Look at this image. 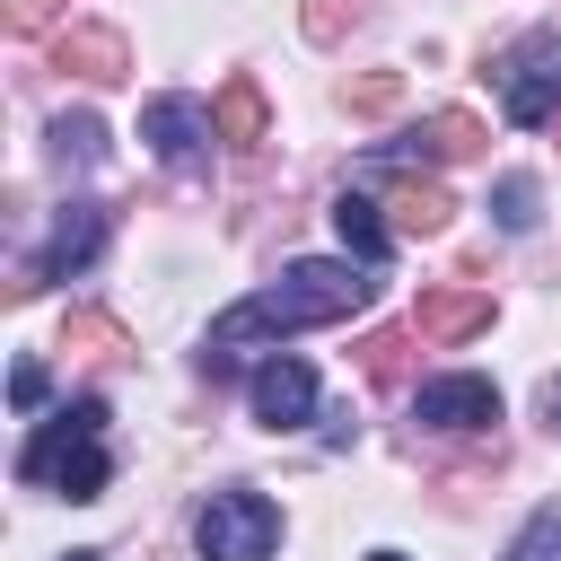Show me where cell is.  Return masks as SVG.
Returning a JSON list of instances; mask_svg holds the SVG:
<instances>
[{"mask_svg": "<svg viewBox=\"0 0 561 561\" xmlns=\"http://www.w3.org/2000/svg\"><path fill=\"white\" fill-rule=\"evenodd\" d=\"M333 228H342V254H359V263H386L394 254V219H386L377 193H342L333 202Z\"/></svg>", "mask_w": 561, "mask_h": 561, "instance_id": "obj_12", "label": "cell"}, {"mask_svg": "<svg viewBox=\"0 0 561 561\" xmlns=\"http://www.w3.org/2000/svg\"><path fill=\"white\" fill-rule=\"evenodd\" d=\"M508 561H561V517L543 508V517H526L517 526V543H508Z\"/></svg>", "mask_w": 561, "mask_h": 561, "instance_id": "obj_17", "label": "cell"}, {"mask_svg": "<svg viewBox=\"0 0 561 561\" xmlns=\"http://www.w3.org/2000/svg\"><path fill=\"white\" fill-rule=\"evenodd\" d=\"M535 202H543V193H535V175H500V184H491V219H500L508 237H526V228L543 219Z\"/></svg>", "mask_w": 561, "mask_h": 561, "instance_id": "obj_14", "label": "cell"}, {"mask_svg": "<svg viewBox=\"0 0 561 561\" xmlns=\"http://www.w3.org/2000/svg\"><path fill=\"white\" fill-rule=\"evenodd\" d=\"M18 473H26V482H53L61 500H96V491L114 482V456H105V394L61 403V412L26 438Z\"/></svg>", "mask_w": 561, "mask_h": 561, "instance_id": "obj_2", "label": "cell"}, {"mask_svg": "<svg viewBox=\"0 0 561 561\" xmlns=\"http://www.w3.org/2000/svg\"><path fill=\"white\" fill-rule=\"evenodd\" d=\"M245 403H254L263 430H307L316 421V368L307 359H263L254 386H245Z\"/></svg>", "mask_w": 561, "mask_h": 561, "instance_id": "obj_7", "label": "cell"}, {"mask_svg": "<svg viewBox=\"0 0 561 561\" xmlns=\"http://www.w3.org/2000/svg\"><path fill=\"white\" fill-rule=\"evenodd\" d=\"M53 149H61V158H79V167H88V158H105V123H96V114H61V123H53Z\"/></svg>", "mask_w": 561, "mask_h": 561, "instance_id": "obj_15", "label": "cell"}, {"mask_svg": "<svg viewBox=\"0 0 561 561\" xmlns=\"http://www.w3.org/2000/svg\"><path fill=\"white\" fill-rule=\"evenodd\" d=\"M61 0H9V35H44Z\"/></svg>", "mask_w": 561, "mask_h": 561, "instance_id": "obj_21", "label": "cell"}, {"mask_svg": "<svg viewBox=\"0 0 561 561\" xmlns=\"http://www.w3.org/2000/svg\"><path fill=\"white\" fill-rule=\"evenodd\" d=\"M9 403H18V412L44 403V359H18V368H9Z\"/></svg>", "mask_w": 561, "mask_h": 561, "instance_id": "obj_20", "label": "cell"}, {"mask_svg": "<svg viewBox=\"0 0 561 561\" xmlns=\"http://www.w3.org/2000/svg\"><path fill=\"white\" fill-rule=\"evenodd\" d=\"M140 140H149L167 167H193L202 140H210V114H202L193 96H149V105H140Z\"/></svg>", "mask_w": 561, "mask_h": 561, "instance_id": "obj_9", "label": "cell"}, {"mask_svg": "<svg viewBox=\"0 0 561 561\" xmlns=\"http://www.w3.org/2000/svg\"><path fill=\"white\" fill-rule=\"evenodd\" d=\"M386 210H394V237H438V228L456 219L447 184H430V175H412V184H403V193H394Z\"/></svg>", "mask_w": 561, "mask_h": 561, "instance_id": "obj_13", "label": "cell"}, {"mask_svg": "<svg viewBox=\"0 0 561 561\" xmlns=\"http://www.w3.org/2000/svg\"><path fill=\"white\" fill-rule=\"evenodd\" d=\"M412 324H421V342H473V333H491V289H473V280H438V289H421Z\"/></svg>", "mask_w": 561, "mask_h": 561, "instance_id": "obj_8", "label": "cell"}, {"mask_svg": "<svg viewBox=\"0 0 561 561\" xmlns=\"http://www.w3.org/2000/svg\"><path fill=\"white\" fill-rule=\"evenodd\" d=\"M368 561H403V552H368Z\"/></svg>", "mask_w": 561, "mask_h": 561, "instance_id": "obj_23", "label": "cell"}, {"mask_svg": "<svg viewBox=\"0 0 561 561\" xmlns=\"http://www.w3.org/2000/svg\"><path fill=\"white\" fill-rule=\"evenodd\" d=\"M61 561H105V552H61Z\"/></svg>", "mask_w": 561, "mask_h": 561, "instance_id": "obj_22", "label": "cell"}, {"mask_svg": "<svg viewBox=\"0 0 561 561\" xmlns=\"http://www.w3.org/2000/svg\"><path fill=\"white\" fill-rule=\"evenodd\" d=\"M53 61L105 88V79H123V70H131V44H123L114 26H96V18H70V26L53 35Z\"/></svg>", "mask_w": 561, "mask_h": 561, "instance_id": "obj_10", "label": "cell"}, {"mask_svg": "<svg viewBox=\"0 0 561 561\" xmlns=\"http://www.w3.org/2000/svg\"><path fill=\"white\" fill-rule=\"evenodd\" d=\"M193 543H202V561H272L280 552V508L245 482H219L193 517Z\"/></svg>", "mask_w": 561, "mask_h": 561, "instance_id": "obj_3", "label": "cell"}, {"mask_svg": "<svg viewBox=\"0 0 561 561\" xmlns=\"http://www.w3.org/2000/svg\"><path fill=\"white\" fill-rule=\"evenodd\" d=\"M342 96H351V114H386V105L403 96V79H394V70H368V79H351Z\"/></svg>", "mask_w": 561, "mask_h": 561, "instance_id": "obj_18", "label": "cell"}, {"mask_svg": "<svg viewBox=\"0 0 561 561\" xmlns=\"http://www.w3.org/2000/svg\"><path fill=\"white\" fill-rule=\"evenodd\" d=\"M96 254H105V202H61V210H53L44 254H35V263H26V280H18V298H26V289H44V280H79Z\"/></svg>", "mask_w": 561, "mask_h": 561, "instance_id": "obj_4", "label": "cell"}, {"mask_svg": "<svg viewBox=\"0 0 561 561\" xmlns=\"http://www.w3.org/2000/svg\"><path fill=\"white\" fill-rule=\"evenodd\" d=\"M359 307H377V263H359V254H307V263H289L272 289H254V298H237L228 316H210L202 368L228 377V368H245L263 342H289V333H307V324H342V316H359Z\"/></svg>", "mask_w": 561, "mask_h": 561, "instance_id": "obj_1", "label": "cell"}, {"mask_svg": "<svg viewBox=\"0 0 561 561\" xmlns=\"http://www.w3.org/2000/svg\"><path fill=\"white\" fill-rule=\"evenodd\" d=\"M412 421H421V430H491V421H500V386L473 377V368L430 377V386L412 394Z\"/></svg>", "mask_w": 561, "mask_h": 561, "instance_id": "obj_6", "label": "cell"}, {"mask_svg": "<svg viewBox=\"0 0 561 561\" xmlns=\"http://www.w3.org/2000/svg\"><path fill=\"white\" fill-rule=\"evenodd\" d=\"M70 342H88V351H123V324H114V316H70Z\"/></svg>", "mask_w": 561, "mask_h": 561, "instance_id": "obj_19", "label": "cell"}, {"mask_svg": "<svg viewBox=\"0 0 561 561\" xmlns=\"http://www.w3.org/2000/svg\"><path fill=\"white\" fill-rule=\"evenodd\" d=\"M412 333H421V324H403V333H368V342H359V368H368V377H403Z\"/></svg>", "mask_w": 561, "mask_h": 561, "instance_id": "obj_16", "label": "cell"}, {"mask_svg": "<svg viewBox=\"0 0 561 561\" xmlns=\"http://www.w3.org/2000/svg\"><path fill=\"white\" fill-rule=\"evenodd\" d=\"M210 131L228 140V149H263V131H272V114H263V88L237 70V79H219V96H210Z\"/></svg>", "mask_w": 561, "mask_h": 561, "instance_id": "obj_11", "label": "cell"}, {"mask_svg": "<svg viewBox=\"0 0 561 561\" xmlns=\"http://www.w3.org/2000/svg\"><path fill=\"white\" fill-rule=\"evenodd\" d=\"M491 131H482V114H465V105H447V114H430V123H412L403 140H386V149H368V167H456V158H473Z\"/></svg>", "mask_w": 561, "mask_h": 561, "instance_id": "obj_5", "label": "cell"}, {"mask_svg": "<svg viewBox=\"0 0 561 561\" xmlns=\"http://www.w3.org/2000/svg\"><path fill=\"white\" fill-rule=\"evenodd\" d=\"M552 88H561V70H552Z\"/></svg>", "mask_w": 561, "mask_h": 561, "instance_id": "obj_24", "label": "cell"}]
</instances>
